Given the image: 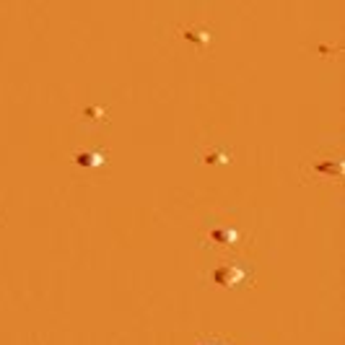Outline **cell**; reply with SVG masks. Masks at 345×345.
Here are the masks:
<instances>
[{
  "label": "cell",
  "instance_id": "obj_1",
  "mask_svg": "<svg viewBox=\"0 0 345 345\" xmlns=\"http://www.w3.org/2000/svg\"><path fill=\"white\" fill-rule=\"evenodd\" d=\"M185 39H192V42H208L210 39V34L205 31V29H197V26H190V29H185Z\"/></svg>",
  "mask_w": 345,
  "mask_h": 345
},
{
  "label": "cell",
  "instance_id": "obj_2",
  "mask_svg": "<svg viewBox=\"0 0 345 345\" xmlns=\"http://www.w3.org/2000/svg\"><path fill=\"white\" fill-rule=\"evenodd\" d=\"M76 161L83 163V166H99V163H104V156L101 153H78Z\"/></svg>",
  "mask_w": 345,
  "mask_h": 345
}]
</instances>
